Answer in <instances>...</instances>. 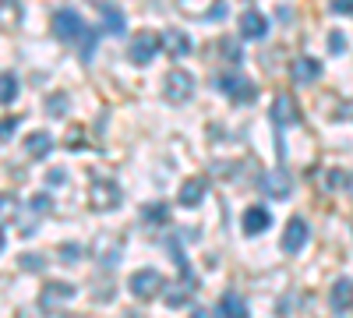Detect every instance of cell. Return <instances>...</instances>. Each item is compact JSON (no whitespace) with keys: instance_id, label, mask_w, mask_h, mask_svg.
<instances>
[{"instance_id":"cell-25","label":"cell","mask_w":353,"mask_h":318,"mask_svg":"<svg viewBox=\"0 0 353 318\" xmlns=\"http://www.w3.org/2000/svg\"><path fill=\"white\" fill-rule=\"evenodd\" d=\"M64 141H68V149H85V131L81 128H71Z\"/></svg>"},{"instance_id":"cell-28","label":"cell","mask_w":353,"mask_h":318,"mask_svg":"<svg viewBox=\"0 0 353 318\" xmlns=\"http://www.w3.org/2000/svg\"><path fill=\"white\" fill-rule=\"evenodd\" d=\"M329 43H332V53H339V50L346 46V39H343V32H332V39H329Z\"/></svg>"},{"instance_id":"cell-14","label":"cell","mask_w":353,"mask_h":318,"mask_svg":"<svg viewBox=\"0 0 353 318\" xmlns=\"http://www.w3.org/2000/svg\"><path fill=\"white\" fill-rule=\"evenodd\" d=\"M163 50L173 57V61H181V57L191 53V39L184 32H176V28H166V32H163Z\"/></svg>"},{"instance_id":"cell-5","label":"cell","mask_w":353,"mask_h":318,"mask_svg":"<svg viewBox=\"0 0 353 318\" xmlns=\"http://www.w3.org/2000/svg\"><path fill=\"white\" fill-rule=\"evenodd\" d=\"M163 286H166V279H163L156 269H138V272L131 276V294H134L138 301H152L156 294H163Z\"/></svg>"},{"instance_id":"cell-13","label":"cell","mask_w":353,"mask_h":318,"mask_svg":"<svg viewBox=\"0 0 353 318\" xmlns=\"http://www.w3.org/2000/svg\"><path fill=\"white\" fill-rule=\"evenodd\" d=\"M265 32H269V18H265L261 11H254V8H248L241 14V36L244 39H261Z\"/></svg>"},{"instance_id":"cell-16","label":"cell","mask_w":353,"mask_h":318,"mask_svg":"<svg viewBox=\"0 0 353 318\" xmlns=\"http://www.w3.org/2000/svg\"><path fill=\"white\" fill-rule=\"evenodd\" d=\"M290 74H293V81H314L321 74V61H314V57H297V61L290 64Z\"/></svg>"},{"instance_id":"cell-18","label":"cell","mask_w":353,"mask_h":318,"mask_svg":"<svg viewBox=\"0 0 353 318\" xmlns=\"http://www.w3.org/2000/svg\"><path fill=\"white\" fill-rule=\"evenodd\" d=\"M99 14H103V21H106L103 32H110V36H124V14L117 11L113 4H99Z\"/></svg>"},{"instance_id":"cell-29","label":"cell","mask_w":353,"mask_h":318,"mask_svg":"<svg viewBox=\"0 0 353 318\" xmlns=\"http://www.w3.org/2000/svg\"><path fill=\"white\" fill-rule=\"evenodd\" d=\"M14 128H18V117H8V121H4V141L14 135Z\"/></svg>"},{"instance_id":"cell-3","label":"cell","mask_w":353,"mask_h":318,"mask_svg":"<svg viewBox=\"0 0 353 318\" xmlns=\"http://www.w3.org/2000/svg\"><path fill=\"white\" fill-rule=\"evenodd\" d=\"M163 96H166L170 103H188V99L194 96V74L184 71V68H173V71L166 74V81H163Z\"/></svg>"},{"instance_id":"cell-4","label":"cell","mask_w":353,"mask_h":318,"mask_svg":"<svg viewBox=\"0 0 353 318\" xmlns=\"http://www.w3.org/2000/svg\"><path fill=\"white\" fill-rule=\"evenodd\" d=\"M216 85L223 89V96H230L233 103H254L258 99V89L251 78H241V74H219Z\"/></svg>"},{"instance_id":"cell-2","label":"cell","mask_w":353,"mask_h":318,"mask_svg":"<svg viewBox=\"0 0 353 318\" xmlns=\"http://www.w3.org/2000/svg\"><path fill=\"white\" fill-rule=\"evenodd\" d=\"M159 50H163V36H156V32H134L131 43H128V61L145 68V64L156 61Z\"/></svg>"},{"instance_id":"cell-17","label":"cell","mask_w":353,"mask_h":318,"mask_svg":"<svg viewBox=\"0 0 353 318\" xmlns=\"http://www.w3.org/2000/svg\"><path fill=\"white\" fill-rule=\"evenodd\" d=\"M50 149H53V138L46 135V131H32L25 138V152L32 156V159H43V156H50Z\"/></svg>"},{"instance_id":"cell-20","label":"cell","mask_w":353,"mask_h":318,"mask_svg":"<svg viewBox=\"0 0 353 318\" xmlns=\"http://www.w3.org/2000/svg\"><path fill=\"white\" fill-rule=\"evenodd\" d=\"M219 50H223V57L230 64H237V61H244V53H241V39H233V36H226L223 43H219Z\"/></svg>"},{"instance_id":"cell-10","label":"cell","mask_w":353,"mask_h":318,"mask_svg":"<svg viewBox=\"0 0 353 318\" xmlns=\"http://www.w3.org/2000/svg\"><path fill=\"white\" fill-rule=\"evenodd\" d=\"M64 301H74V286L71 283H46L43 286V294H39L43 311H53L57 304H64Z\"/></svg>"},{"instance_id":"cell-24","label":"cell","mask_w":353,"mask_h":318,"mask_svg":"<svg viewBox=\"0 0 353 318\" xmlns=\"http://www.w3.org/2000/svg\"><path fill=\"white\" fill-rule=\"evenodd\" d=\"M28 212H32V216H46L50 212V198L46 195H36L32 201H28Z\"/></svg>"},{"instance_id":"cell-27","label":"cell","mask_w":353,"mask_h":318,"mask_svg":"<svg viewBox=\"0 0 353 318\" xmlns=\"http://www.w3.org/2000/svg\"><path fill=\"white\" fill-rule=\"evenodd\" d=\"M332 11L336 14H353V0H332Z\"/></svg>"},{"instance_id":"cell-21","label":"cell","mask_w":353,"mask_h":318,"mask_svg":"<svg viewBox=\"0 0 353 318\" xmlns=\"http://www.w3.org/2000/svg\"><path fill=\"white\" fill-rule=\"evenodd\" d=\"M14 96H18V78H14L11 71H4V92H0V99L14 103Z\"/></svg>"},{"instance_id":"cell-30","label":"cell","mask_w":353,"mask_h":318,"mask_svg":"<svg viewBox=\"0 0 353 318\" xmlns=\"http://www.w3.org/2000/svg\"><path fill=\"white\" fill-rule=\"evenodd\" d=\"M25 269H39L43 262H39V255H25V262H21Z\"/></svg>"},{"instance_id":"cell-23","label":"cell","mask_w":353,"mask_h":318,"mask_svg":"<svg viewBox=\"0 0 353 318\" xmlns=\"http://www.w3.org/2000/svg\"><path fill=\"white\" fill-rule=\"evenodd\" d=\"M149 223H166L170 219V212H166V206H145V212H141Z\"/></svg>"},{"instance_id":"cell-15","label":"cell","mask_w":353,"mask_h":318,"mask_svg":"<svg viewBox=\"0 0 353 318\" xmlns=\"http://www.w3.org/2000/svg\"><path fill=\"white\" fill-rule=\"evenodd\" d=\"M272 226V212L269 209H261V206H251L248 212H244V234H261V230H269Z\"/></svg>"},{"instance_id":"cell-1","label":"cell","mask_w":353,"mask_h":318,"mask_svg":"<svg viewBox=\"0 0 353 318\" xmlns=\"http://www.w3.org/2000/svg\"><path fill=\"white\" fill-rule=\"evenodd\" d=\"M53 36L61 43H81V57L88 61L92 57V43H96V32L88 28L74 11H57L53 14Z\"/></svg>"},{"instance_id":"cell-11","label":"cell","mask_w":353,"mask_h":318,"mask_svg":"<svg viewBox=\"0 0 353 318\" xmlns=\"http://www.w3.org/2000/svg\"><path fill=\"white\" fill-rule=\"evenodd\" d=\"M261 188H265V195L269 198H290V191H293V181H290V173L286 170H269L265 173V181H261Z\"/></svg>"},{"instance_id":"cell-22","label":"cell","mask_w":353,"mask_h":318,"mask_svg":"<svg viewBox=\"0 0 353 318\" xmlns=\"http://www.w3.org/2000/svg\"><path fill=\"white\" fill-rule=\"evenodd\" d=\"M166 304L170 308H188L191 304V290H166Z\"/></svg>"},{"instance_id":"cell-9","label":"cell","mask_w":353,"mask_h":318,"mask_svg":"<svg viewBox=\"0 0 353 318\" xmlns=\"http://www.w3.org/2000/svg\"><path fill=\"white\" fill-rule=\"evenodd\" d=\"M205 191H209V181H205V177H188L181 184V191H176V198H181L184 209H198L205 201Z\"/></svg>"},{"instance_id":"cell-7","label":"cell","mask_w":353,"mask_h":318,"mask_svg":"<svg viewBox=\"0 0 353 318\" xmlns=\"http://www.w3.org/2000/svg\"><path fill=\"white\" fill-rule=\"evenodd\" d=\"M304 244H307V223H304L301 216H293V219L286 223V230H283V251H286V255H301Z\"/></svg>"},{"instance_id":"cell-12","label":"cell","mask_w":353,"mask_h":318,"mask_svg":"<svg viewBox=\"0 0 353 318\" xmlns=\"http://www.w3.org/2000/svg\"><path fill=\"white\" fill-rule=\"evenodd\" d=\"M329 308L339 311V315H343V311H353V279L343 276V279L332 283V290H329Z\"/></svg>"},{"instance_id":"cell-26","label":"cell","mask_w":353,"mask_h":318,"mask_svg":"<svg viewBox=\"0 0 353 318\" xmlns=\"http://www.w3.org/2000/svg\"><path fill=\"white\" fill-rule=\"evenodd\" d=\"M61 255H64L61 262H78V255H81V248H78V244H64V248H61Z\"/></svg>"},{"instance_id":"cell-19","label":"cell","mask_w":353,"mask_h":318,"mask_svg":"<svg viewBox=\"0 0 353 318\" xmlns=\"http://www.w3.org/2000/svg\"><path fill=\"white\" fill-rule=\"evenodd\" d=\"M216 315H248V304H244V297L241 294H223V301H219V308H216Z\"/></svg>"},{"instance_id":"cell-6","label":"cell","mask_w":353,"mask_h":318,"mask_svg":"<svg viewBox=\"0 0 353 318\" xmlns=\"http://www.w3.org/2000/svg\"><path fill=\"white\" fill-rule=\"evenodd\" d=\"M272 121L276 128H290V124H301V106L290 92H276L272 99Z\"/></svg>"},{"instance_id":"cell-31","label":"cell","mask_w":353,"mask_h":318,"mask_svg":"<svg viewBox=\"0 0 353 318\" xmlns=\"http://www.w3.org/2000/svg\"><path fill=\"white\" fill-rule=\"evenodd\" d=\"M92 4H96V8H99V4H110V0H92Z\"/></svg>"},{"instance_id":"cell-8","label":"cell","mask_w":353,"mask_h":318,"mask_svg":"<svg viewBox=\"0 0 353 318\" xmlns=\"http://www.w3.org/2000/svg\"><path fill=\"white\" fill-rule=\"evenodd\" d=\"M92 206L103 209V212L117 209V206H121V188H117L113 181H106V177L92 181Z\"/></svg>"}]
</instances>
